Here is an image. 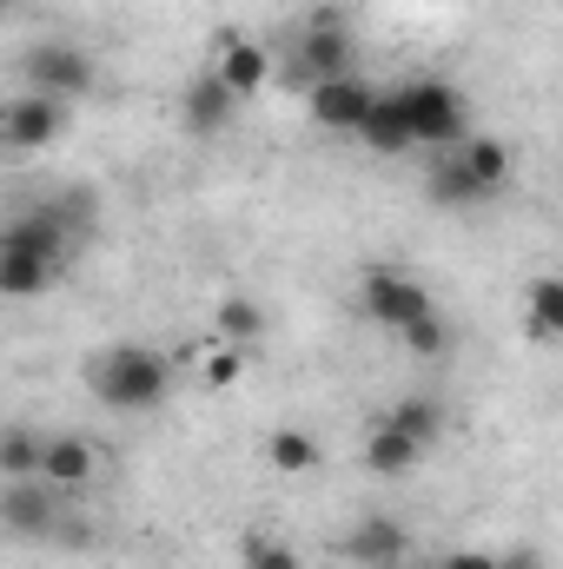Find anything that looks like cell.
<instances>
[{"instance_id":"6da1fadb","label":"cell","mask_w":563,"mask_h":569,"mask_svg":"<svg viewBox=\"0 0 563 569\" xmlns=\"http://www.w3.org/2000/svg\"><path fill=\"white\" fill-rule=\"evenodd\" d=\"M87 391H93L107 411L140 418V411H159V405H166L172 365H166V351H152V345H107V351L87 365Z\"/></svg>"},{"instance_id":"7a4b0ae2","label":"cell","mask_w":563,"mask_h":569,"mask_svg":"<svg viewBox=\"0 0 563 569\" xmlns=\"http://www.w3.org/2000/svg\"><path fill=\"white\" fill-rule=\"evenodd\" d=\"M345 73H358V40H352V27L338 20V7L305 13L298 33H292V53H285L279 80L292 93H312L318 80H345Z\"/></svg>"},{"instance_id":"3957f363","label":"cell","mask_w":563,"mask_h":569,"mask_svg":"<svg viewBox=\"0 0 563 569\" xmlns=\"http://www.w3.org/2000/svg\"><path fill=\"white\" fill-rule=\"evenodd\" d=\"M398 107H405V127H412V146H457L471 133V100L444 80H412L398 87Z\"/></svg>"},{"instance_id":"277c9868","label":"cell","mask_w":563,"mask_h":569,"mask_svg":"<svg viewBox=\"0 0 563 569\" xmlns=\"http://www.w3.org/2000/svg\"><path fill=\"white\" fill-rule=\"evenodd\" d=\"M20 80H27V93L80 100V93H93L100 67H93V53H87V47H73V40H33V47L20 53Z\"/></svg>"},{"instance_id":"5b68a950","label":"cell","mask_w":563,"mask_h":569,"mask_svg":"<svg viewBox=\"0 0 563 569\" xmlns=\"http://www.w3.org/2000/svg\"><path fill=\"white\" fill-rule=\"evenodd\" d=\"M67 497L47 490L40 477H0V530L20 537V543H53V523H60Z\"/></svg>"},{"instance_id":"8992f818","label":"cell","mask_w":563,"mask_h":569,"mask_svg":"<svg viewBox=\"0 0 563 569\" xmlns=\"http://www.w3.org/2000/svg\"><path fill=\"white\" fill-rule=\"evenodd\" d=\"M358 305H365V318H372V325H385V331H405L412 318H424V311H431V291H424L412 272L372 266V272L358 279Z\"/></svg>"},{"instance_id":"52a82bcc","label":"cell","mask_w":563,"mask_h":569,"mask_svg":"<svg viewBox=\"0 0 563 569\" xmlns=\"http://www.w3.org/2000/svg\"><path fill=\"white\" fill-rule=\"evenodd\" d=\"M338 550H345V563H358V569H398L412 557V523L405 517H358L338 537Z\"/></svg>"},{"instance_id":"ba28073f","label":"cell","mask_w":563,"mask_h":569,"mask_svg":"<svg viewBox=\"0 0 563 569\" xmlns=\"http://www.w3.org/2000/svg\"><path fill=\"white\" fill-rule=\"evenodd\" d=\"M0 246H20V252H40V259H67L80 239H73V226L60 219V206L53 199H33V206H20L7 226H0Z\"/></svg>"},{"instance_id":"9c48e42d","label":"cell","mask_w":563,"mask_h":569,"mask_svg":"<svg viewBox=\"0 0 563 569\" xmlns=\"http://www.w3.org/2000/svg\"><path fill=\"white\" fill-rule=\"evenodd\" d=\"M67 133V100H47V93H20L0 107V146L13 152H33V146H53Z\"/></svg>"},{"instance_id":"30bf717a","label":"cell","mask_w":563,"mask_h":569,"mask_svg":"<svg viewBox=\"0 0 563 569\" xmlns=\"http://www.w3.org/2000/svg\"><path fill=\"white\" fill-rule=\"evenodd\" d=\"M372 100H378V87H372L365 73L318 80V87L305 93V107H312V120H318L325 133H358V127H365V113H372Z\"/></svg>"},{"instance_id":"8fae6325","label":"cell","mask_w":563,"mask_h":569,"mask_svg":"<svg viewBox=\"0 0 563 569\" xmlns=\"http://www.w3.org/2000/svg\"><path fill=\"white\" fill-rule=\"evenodd\" d=\"M93 477H100V450H93V437H80V430H53L47 450H40V483L60 490V497H73V490H87Z\"/></svg>"},{"instance_id":"7c38bea8","label":"cell","mask_w":563,"mask_h":569,"mask_svg":"<svg viewBox=\"0 0 563 569\" xmlns=\"http://www.w3.org/2000/svg\"><path fill=\"white\" fill-rule=\"evenodd\" d=\"M233 113H239V100L226 93V80H219L213 67L186 80V93H179V120H186V133L213 140V133H226V127H233Z\"/></svg>"},{"instance_id":"4fadbf2b","label":"cell","mask_w":563,"mask_h":569,"mask_svg":"<svg viewBox=\"0 0 563 569\" xmlns=\"http://www.w3.org/2000/svg\"><path fill=\"white\" fill-rule=\"evenodd\" d=\"M213 73L226 80V93H233V100H246V93H259V87L273 80V53H266L259 40H246V33H226V40H219Z\"/></svg>"},{"instance_id":"5bb4252c","label":"cell","mask_w":563,"mask_h":569,"mask_svg":"<svg viewBox=\"0 0 563 569\" xmlns=\"http://www.w3.org/2000/svg\"><path fill=\"white\" fill-rule=\"evenodd\" d=\"M424 192H431V206H444V212H471V206H484V199H491L451 146L437 152V166H431V186H424Z\"/></svg>"},{"instance_id":"9a60e30c","label":"cell","mask_w":563,"mask_h":569,"mask_svg":"<svg viewBox=\"0 0 563 569\" xmlns=\"http://www.w3.org/2000/svg\"><path fill=\"white\" fill-rule=\"evenodd\" d=\"M451 152H457V159L471 166V179H477V186H484L491 199H497V192L511 186V172H517L511 146H504V140H491V133H464V140L451 146Z\"/></svg>"},{"instance_id":"2e32d148","label":"cell","mask_w":563,"mask_h":569,"mask_svg":"<svg viewBox=\"0 0 563 569\" xmlns=\"http://www.w3.org/2000/svg\"><path fill=\"white\" fill-rule=\"evenodd\" d=\"M352 140H358V146H372V152H385V159H398V152H412V127H405V107H398V87L372 100V113H365V127H358Z\"/></svg>"},{"instance_id":"e0dca14e","label":"cell","mask_w":563,"mask_h":569,"mask_svg":"<svg viewBox=\"0 0 563 569\" xmlns=\"http://www.w3.org/2000/svg\"><path fill=\"white\" fill-rule=\"evenodd\" d=\"M53 259H40V252H20V246H0V298H40L47 284H53Z\"/></svg>"},{"instance_id":"ac0fdd59","label":"cell","mask_w":563,"mask_h":569,"mask_svg":"<svg viewBox=\"0 0 563 569\" xmlns=\"http://www.w3.org/2000/svg\"><path fill=\"white\" fill-rule=\"evenodd\" d=\"M385 425L398 430V437H412L418 450H431L437 430H444V405H437V398H398V405L385 411Z\"/></svg>"},{"instance_id":"d6986e66","label":"cell","mask_w":563,"mask_h":569,"mask_svg":"<svg viewBox=\"0 0 563 569\" xmlns=\"http://www.w3.org/2000/svg\"><path fill=\"white\" fill-rule=\"evenodd\" d=\"M40 450H47V430L0 425V477H40Z\"/></svg>"},{"instance_id":"ffe728a7","label":"cell","mask_w":563,"mask_h":569,"mask_svg":"<svg viewBox=\"0 0 563 569\" xmlns=\"http://www.w3.org/2000/svg\"><path fill=\"white\" fill-rule=\"evenodd\" d=\"M531 338L537 345H557L563 338V279L557 272H537L531 279Z\"/></svg>"},{"instance_id":"44dd1931","label":"cell","mask_w":563,"mask_h":569,"mask_svg":"<svg viewBox=\"0 0 563 569\" xmlns=\"http://www.w3.org/2000/svg\"><path fill=\"white\" fill-rule=\"evenodd\" d=\"M418 457L424 450L412 443V437H398L392 425H378L372 437H365V463H372L378 477H405V470H418Z\"/></svg>"},{"instance_id":"7402d4cb","label":"cell","mask_w":563,"mask_h":569,"mask_svg":"<svg viewBox=\"0 0 563 569\" xmlns=\"http://www.w3.org/2000/svg\"><path fill=\"white\" fill-rule=\"evenodd\" d=\"M213 325H219V345H233V351H246V345L266 338V311H259L253 298H226Z\"/></svg>"},{"instance_id":"603a6c76","label":"cell","mask_w":563,"mask_h":569,"mask_svg":"<svg viewBox=\"0 0 563 569\" xmlns=\"http://www.w3.org/2000/svg\"><path fill=\"white\" fill-rule=\"evenodd\" d=\"M239 569H298V550L266 537V530H246L239 537Z\"/></svg>"},{"instance_id":"cb8c5ba5","label":"cell","mask_w":563,"mask_h":569,"mask_svg":"<svg viewBox=\"0 0 563 569\" xmlns=\"http://www.w3.org/2000/svg\"><path fill=\"white\" fill-rule=\"evenodd\" d=\"M398 338H405V351H412V358H444V351H451V325L437 318V305H431L424 318H412Z\"/></svg>"},{"instance_id":"d4e9b609","label":"cell","mask_w":563,"mask_h":569,"mask_svg":"<svg viewBox=\"0 0 563 569\" xmlns=\"http://www.w3.org/2000/svg\"><path fill=\"white\" fill-rule=\"evenodd\" d=\"M266 457H273V463H279V470H312V463H318V437H312V430H273V443H266Z\"/></svg>"},{"instance_id":"484cf974","label":"cell","mask_w":563,"mask_h":569,"mask_svg":"<svg viewBox=\"0 0 563 569\" xmlns=\"http://www.w3.org/2000/svg\"><path fill=\"white\" fill-rule=\"evenodd\" d=\"M233 378H239V351L226 345V351H213V358H206V385H233Z\"/></svg>"},{"instance_id":"4316f807","label":"cell","mask_w":563,"mask_h":569,"mask_svg":"<svg viewBox=\"0 0 563 569\" xmlns=\"http://www.w3.org/2000/svg\"><path fill=\"white\" fill-rule=\"evenodd\" d=\"M497 569H544V550H531V543H511V557H497Z\"/></svg>"},{"instance_id":"83f0119b","label":"cell","mask_w":563,"mask_h":569,"mask_svg":"<svg viewBox=\"0 0 563 569\" xmlns=\"http://www.w3.org/2000/svg\"><path fill=\"white\" fill-rule=\"evenodd\" d=\"M444 569H497L491 550H457V557H444Z\"/></svg>"},{"instance_id":"f1b7e54d","label":"cell","mask_w":563,"mask_h":569,"mask_svg":"<svg viewBox=\"0 0 563 569\" xmlns=\"http://www.w3.org/2000/svg\"><path fill=\"white\" fill-rule=\"evenodd\" d=\"M13 7H20V0H0V13H13Z\"/></svg>"}]
</instances>
